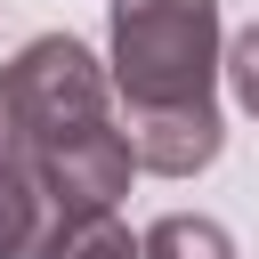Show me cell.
<instances>
[{
  "label": "cell",
  "instance_id": "cell-4",
  "mask_svg": "<svg viewBox=\"0 0 259 259\" xmlns=\"http://www.w3.org/2000/svg\"><path fill=\"white\" fill-rule=\"evenodd\" d=\"M121 130H130L138 170H154V178H194V170H210L219 146H227L219 105H202V113H130Z\"/></svg>",
  "mask_w": 259,
  "mask_h": 259
},
{
  "label": "cell",
  "instance_id": "cell-5",
  "mask_svg": "<svg viewBox=\"0 0 259 259\" xmlns=\"http://www.w3.org/2000/svg\"><path fill=\"white\" fill-rule=\"evenodd\" d=\"M146 259H235V235L202 210H170L146 227Z\"/></svg>",
  "mask_w": 259,
  "mask_h": 259
},
{
  "label": "cell",
  "instance_id": "cell-7",
  "mask_svg": "<svg viewBox=\"0 0 259 259\" xmlns=\"http://www.w3.org/2000/svg\"><path fill=\"white\" fill-rule=\"evenodd\" d=\"M227 89H235V105L259 121V24H243V32L227 40Z\"/></svg>",
  "mask_w": 259,
  "mask_h": 259
},
{
  "label": "cell",
  "instance_id": "cell-1",
  "mask_svg": "<svg viewBox=\"0 0 259 259\" xmlns=\"http://www.w3.org/2000/svg\"><path fill=\"white\" fill-rule=\"evenodd\" d=\"M113 97L130 113L219 105V0H113Z\"/></svg>",
  "mask_w": 259,
  "mask_h": 259
},
{
  "label": "cell",
  "instance_id": "cell-3",
  "mask_svg": "<svg viewBox=\"0 0 259 259\" xmlns=\"http://www.w3.org/2000/svg\"><path fill=\"white\" fill-rule=\"evenodd\" d=\"M73 210L57 202L49 170L32 154H0V259H49Z\"/></svg>",
  "mask_w": 259,
  "mask_h": 259
},
{
  "label": "cell",
  "instance_id": "cell-2",
  "mask_svg": "<svg viewBox=\"0 0 259 259\" xmlns=\"http://www.w3.org/2000/svg\"><path fill=\"white\" fill-rule=\"evenodd\" d=\"M8 105H16L8 154H49V146L113 121V73L73 32H40L8 57Z\"/></svg>",
  "mask_w": 259,
  "mask_h": 259
},
{
  "label": "cell",
  "instance_id": "cell-8",
  "mask_svg": "<svg viewBox=\"0 0 259 259\" xmlns=\"http://www.w3.org/2000/svg\"><path fill=\"white\" fill-rule=\"evenodd\" d=\"M8 138H16V105H8V65H0V154H8Z\"/></svg>",
  "mask_w": 259,
  "mask_h": 259
},
{
  "label": "cell",
  "instance_id": "cell-6",
  "mask_svg": "<svg viewBox=\"0 0 259 259\" xmlns=\"http://www.w3.org/2000/svg\"><path fill=\"white\" fill-rule=\"evenodd\" d=\"M49 259H146V243H130V227L113 210H97V219H73Z\"/></svg>",
  "mask_w": 259,
  "mask_h": 259
}]
</instances>
